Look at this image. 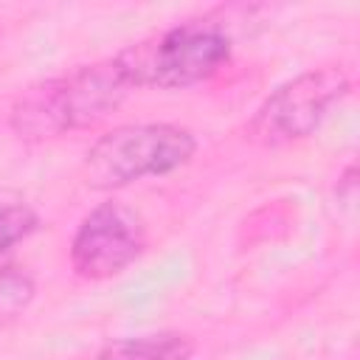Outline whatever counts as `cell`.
Wrapping results in <instances>:
<instances>
[{
    "mask_svg": "<svg viewBox=\"0 0 360 360\" xmlns=\"http://www.w3.org/2000/svg\"><path fill=\"white\" fill-rule=\"evenodd\" d=\"M132 90L115 56L73 68L70 73L25 87L11 110L8 127L22 141H48L107 118Z\"/></svg>",
    "mask_w": 360,
    "mask_h": 360,
    "instance_id": "cell-1",
    "label": "cell"
},
{
    "mask_svg": "<svg viewBox=\"0 0 360 360\" xmlns=\"http://www.w3.org/2000/svg\"><path fill=\"white\" fill-rule=\"evenodd\" d=\"M231 59V39L217 22H183L115 53L132 87L183 90L217 76Z\"/></svg>",
    "mask_w": 360,
    "mask_h": 360,
    "instance_id": "cell-2",
    "label": "cell"
},
{
    "mask_svg": "<svg viewBox=\"0 0 360 360\" xmlns=\"http://www.w3.org/2000/svg\"><path fill=\"white\" fill-rule=\"evenodd\" d=\"M197 152V138L177 124H124L101 135L84 155L82 177L90 188L110 191L143 177L169 174Z\"/></svg>",
    "mask_w": 360,
    "mask_h": 360,
    "instance_id": "cell-3",
    "label": "cell"
},
{
    "mask_svg": "<svg viewBox=\"0 0 360 360\" xmlns=\"http://www.w3.org/2000/svg\"><path fill=\"white\" fill-rule=\"evenodd\" d=\"M352 82L343 68L326 65L307 70L276 87L248 121V138L262 146H287L309 138L329 110L346 98Z\"/></svg>",
    "mask_w": 360,
    "mask_h": 360,
    "instance_id": "cell-4",
    "label": "cell"
},
{
    "mask_svg": "<svg viewBox=\"0 0 360 360\" xmlns=\"http://www.w3.org/2000/svg\"><path fill=\"white\" fill-rule=\"evenodd\" d=\"M146 248L143 217L118 202H101L79 222L70 242V264L87 281H104L124 273Z\"/></svg>",
    "mask_w": 360,
    "mask_h": 360,
    "instance_id": "cell-5",
    "label": "cell"
},
{
    "mask_svg": "<svg viewBox=\"0 0 360 360\" xmlns=\"http://www.w3.org/2000/svg\"><path fill=\"white\" fill-rule=\"evenodd\" d=\"M194 354V340L183 332H155L138 338L110 340L96 360H188Z\"/></svg>",
    "mask_w": 360,
    "mask_h": 360,
    "instance_id": "cell-6",
    "label": "cell"
},
{
    "mask_svg": "<svg viewBox=\"0 0 360 360\" xmlns=\"http://www.w3.org/2000/svg\"><path fill=\"white\" fill-rule=\"evenodd\" d=\"M37 225H39V217L31 208V202L17 191L0 188V253L14 248L25 236H31Z\"/></svg>",
    "mask_w": 360,
    "mask_h": 360,
    "instance_id": "cell-7",
    "label": "cell"
},
{
    "mask_svg": "<svg viewBox=\"0 0 360 360\" xmlns=\"http://www.w3.org/2000/svg\"><path fill=\"white\" fill-rule=\"evenodd\" d=\"M34 301V278L14 264H0V323L25 312Z\"/></svg>",
    "mask_w": 360,
    "mask_h": 360,
    "instance_id": "cell-8",
    "label": "cell"
}]
</instances>
